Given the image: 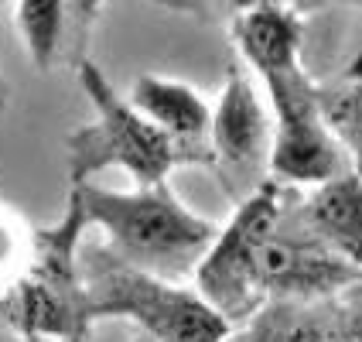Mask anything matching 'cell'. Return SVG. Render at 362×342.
Returning a JSON list of instances; mask_svg holds the SVG:
<instances>
[{"instance_id": "12", "label": "cell", "mask_w": 362, "mask_h": 342, "mask_svg": "<svg viewBox=\"0 0 362 342\" xmlns=\"http://www.w3.org/2000/svg\"><path fill=\"white\" fill-rule=\"evenodd\" d=\"M233 41L240 55L257 72L281 69L287 62H298L301 52V14L281 4H257L240 7L233 18Z\"/></svg>"}, {"instance_id": "9", "label": "cell", "mask_w": 362, "mask_h": 342, "mask_svg": "<svg viewBox=\"0 0 362 342\" xmlns=\"http://www.w3.org/2000/svg\"><path fill=\"white\" fill-rule=\"evenodd\" d=\"M103 14L100 4H62V0H35V4H18L14 21L24 35V45L41 72L52 69H79L89 62V35L93 24Z\"/></svg>"}, {"instance_id": "11", "label": "cell", "mask_w": 362, "mask_h": 342, "mask_svg": "<svg viewBox=\"0 0 362 342\" xmlns=\"http://www.w3.org/2000/svg\"><path fill=\"white\" fill-rule=\"evenodd\" d=\"M359 171L349 168L298 202V226L332 253L359 263Z\"/></svg>"}, {"instance_id": "14", "label": "cell", "mask_w": 362, "mask_h": 342, "mask_svg": "<svg viewBox=\"0 0 362 342\" xmlns=\"http://www.w3.org/2000/svg\"><path fill=\"white\" fill-rule=\"evenodd\" d=\"M315 106L322 117L325 130L332 134V141L342 147L345 154L359 158V137H362V93L359 79H332L315 82Z\"/></svg>"}, {"instance_id": "3", "label": "cell", "mask_w": 362, "mask_h": 342, "mask_svg": "<svg viewBox=\"0 0 362 342\" xmlns=\"http://www.w3.org/2000/svg\"><path fill=\"white\" fill-rule=\"evenodd\" d=\"M89 222L76 192L59 226L35 233V250L11 291L0 295V319L24 342H69L86 336V298L79 278V236Z\"/></svg>"}, {"instance_id": "5", "label": "cell", "mask_w": 362, "mask_h": 342, "mask_svg": "<svg viewBox=\"0 0 362 342\" xmlns=\"http://www.w3.org/2000/svg\"><path fill=\"white\" fill-rule=\"evenodd\" d=\"M281 216L284 188L277 181H263L253 195L240 202L236 216L222 233H216L212 246L195 267V295L222 322H246L263 308L257 295V261Z\"/></svg>"}, {"instance_id": "1", "label": "cell", "mask_w": 362, "mask_h": 342, "mask_svg": "<svg viewBox=\"0 0 362 342\" xmlns=\"http://www.w3.org/2000/svg\"><path fill=\"white\" fill-rule=\"evenodd\" d=\"M86 222H96L110 236V253L151 278L175 281L199 267L205 250L216 240L212 222L185 209L164 185L137 188L130 195L103 192L93 185H72Z\"/></svg>"}, {"instance_id": "4", "label": "cell", "mask_w": 362, "mask_h": 342, "mask_svg": "<svg viewBox=\"0 0 362 342\" xmlns=\"http://www.w3.org/2000/svg\"><path fill=\"white\" fill-rule=\"evenodd\" d=\"M76 72H79L86 96L96 106V120L86 123L79 134L69 137V178H72V185H86L89 175L113 168V164L127 168L141 188L164 185L168 175L178 164H185L181 151L123 100L93 62H82Z\"/></svg>"}, {"instance_id": "6", "label": "cell", "mask_w": 362, "mask_h": 342, "mask_svg": "<svg viewBox=\"0 0 362 342\" xmlns=\"http://www.w3.org/2000/svg\"><path fill=\"white\" fill-rule=\"evenodd\" d=\"M270 110H274V141H270V171L274 181L291 185H325L349 171V154L325 130L315 106V79L301 62L263 72Z\"/></svg>"}, {"instance_id": "10", "label": "cell", "mask_w": 362, "mask_h": 342, "mask_svg": "<svg viewBox=\"0 0 362 342\" xmlns=\"http://www.w3.org/2000/svg\"><path fill=\"white\" fill-rule=\"evenodd\" d=\"M127 103L178 147L185 164H212L209 158L212 110L192 86L178 79H161V76H141Z\"/></svg>"}, {"instance_id": "13", "label": "cell", "mask_w": 362, "mask_h": 342, "mask_svg": "<svg viewBox=\"0 0 362 342\" xmlns=\"http://www.w3.org/2000/svg\"><path fill=\"white\" fill-rule=\"evenodd\" d=\"M342 315H328L318 304L267 302L250 319L240 342H332Z\"/></svg>"}, {"instance_id": "2", "label": "cell", "mask_w": 362, "mask_h": 342, "mask_svg": "<svg viewBox=\"0 0 362 342\" xmlns=\"http://www.w3.org/2000/svg\"><path fill=\"white\" fill-rule=\"evenodd\" d=\"M86 319H130L151 342H226L233 325L202 302L195 291L151 278L117 261L103 246L79 250Z\"/></svg>"}, {"instance_id": "15", "label": "cell", "mask_w": 362, "mask_h": 342, "mask_svg": "<svg viewBox=\"0 0 362 342\" xmlns=\"http://www.w3.org/2000/svg\"><path fill=\"white\" fill-rule=\"evenodd\" d=\"M35 250V233L24 226L18 212L0 205V284L18 281Z\"/></svg>"}, {"instance_id": "16", "label": "cell", "mask_w": 362, "mask_h": 342, "mask_svg": "<svg viewBox=\"0 0 362 342\" xmlns=\"http://www.w3.org/2000/svg\"><path fill=\"white\" fill-rule=\"evenodd\" d=\"M7 100H11V89H7V79H4V72H0V110L7 106Z\"/></svg>"}, {"instance_id": "8", "label": "cell", "mask_w": 362, "mask_h": 342, "mask_svg": "<svg viewBox=\"0 0 362 342\" xmlns=\"http://www.w3.org/2000/svg\"><path fill=\"white\" fill-rule=\"evenodd\" d=\"M356 284H359V263L332 253L328 246L311 240L298 222L291 226V220L284 216L270 233V240L263 243L257 261V295L263 304H318Z\"/></svg>"}, {"instance_id": "7", "label": "cell", "mask_w": 362, "mask_h": 342, "mask_svg": "<svg viewBox=\"0 0 362 342\" xmlns=\"http://www.w3.org/2000/svg\"><path fill=\"white\" fill-rule=\"evenodd\" d=\"M270 141V117L250 82V72L246 65L233 62L209 120V158L219 168V178L233 199L253 195L267 181Z\"/></svg>"}, {"instance_id": "18", "label": "cell", "mask_w": 362, "mask_h": 342, "mask_svg": "<svg viewBox=\"0 0 362 342\" xmlns=\"http://www.w3.org/2000/svg\"><path fill=\"white\" fill-rule=\"evenodd\" d=\"M137 342H151V339H144V336H141V339H137Z\"/></svg>"}, {"instance_id": "17", "label": "cell", "mask_w": 362, "mask_h": 342, "mask_svg": "<svg viewBox=\"0 0 362 342\" xmlns=\"http://www.w3.org/2000/svg\"><path fill=\"white\" fill-rule=\"evenodd\" d=\"M69 342H86V336H76V339H69Z\"/></svg>"}]
</instances>
